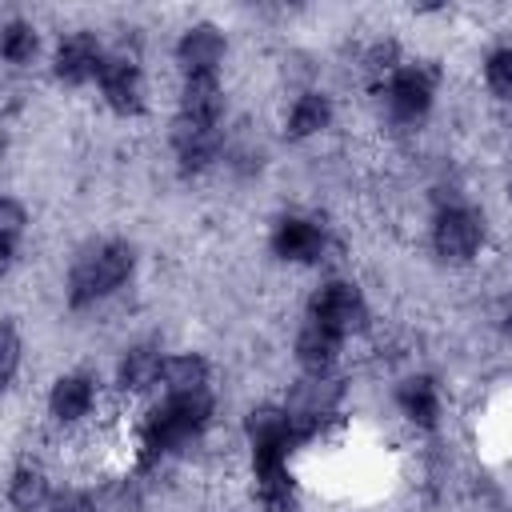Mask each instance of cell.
<instances>
[{"label":"cell","mask_w":512,"mask_h":512,"mask_svg":"<svg viewBox=\"0 0 512 512\" xmlns=\"http://www.w3.org/2000/svg\"><path fill=\"white\" fill-rule=\"evenodd\" d=\"M132 272V248L128 244H104L88 256H80L72 264V276H68V300L76 308L108 296L116 284H124V276Z\"/></svg>","instance_id":"obj_1"},{"label":"cell","mask_w":512,"mask_h":512,"mask_svg":"<svg viewBox=\"0 0 512 512\" xmlns=\"http://www.w3.org/2000/svg\"><path fill=\"white\" fill-rule=\"evenodd\" d=\"M212 404L204 392L192 396H168L152 416H148V448H172L180 440H188L192 432L204 428Z\"/></svg>","instance_id":"obj_2"},{"label":"cell","mask_w":512,"mask_h":512,"mask_svg":"<svg viewBox=\"0 0 512 512\" xmlns=\"http://www.w3.org/2000/svg\"><path fill=\"white\" fill-rule=\"evenodd\" d=\"M312 324H324V328H332L336 336L360 328V324H364V300H360V292H356L352 284H344V280L324 284V288L312 296Z\"/></svg>","instance_id":"obj_3"},{"label":"cell","mask_w":512,"mask_h":512,"mask_svg":"<svg viewBox=\"0 0 512 512\" xmlns=\"http://www.w3.org/2000/svg\"><path fill=\"white\" fill-rule=\"evenodd\" d=\"M432 240H436V252L444 256V260H468L476 248H480V240H484V228H480V220L468 212V208H444L440 216H436V232H432Z\"/></svg>","instance_id":"obj_4"},{"label":"cell","mask_w":512,"mask_h":512,"mask_svg":"<svg viewBox=\"0 0 512 512\" xmlns=\"http://www.w3.org/2000/svg\"><path fill=\"white\" fill-rule=\"evenodd\" d=\"M180 64L188 76H216V64L224 56V40L212 24H192L184 36H180V48H176Z\"/></svg>","instance_id":"obj_5"},{"label":"cell","mask_w":512,"mask_h":512,"mask_svg":"<svg viewBox=\"0 0 512 512\" xmlns=\"http://www.w3.org/2000/svg\"><path fill=\"white\" fill-rule=\"evenodd\" d=\"M100 88H104V100L116 108V112H136L140 108V72L128 56H104V68H100Z\"/></svg>","instance_id":"obj_6"},{"label":"cell","mask_w":512,"mask_h":512,"mask_svg":"<svg viewBox=\"0 0 512 512\" xmlns=\"http://www.w3.org/2000/svg\"><path fill=\"white\" fill-rule=\"evenodd\" d=\"M100 68H104L100 44L88 32H76L56 48V76L68 84H84L88 76H100Z\"/></svg>","instance_id":"obj_7"},{"label":"cell","mask_w":512,"mask_h":512,"mask_svg":"<svg viewBox=\"0 0 512 512\" xmlns=\"http://www.w3.org/2000/svg\"><path fill=\"white\" fill-rule=\"evenodd\" d=\"M272 248H276V256H284V260H316L320 252H324V232L312 224V220H300V216H288V220H280L276 224V232H272Z\"/></svg>","instance_id":"obj_8"},{"label":"cell","mask_w":512,"mask_h":512,"mask_svg":"<svg viewBox=\"0 0 512 512\" xmlns=\"http://www.w3.org/2000/svg\"><path fill=\"white\" fill-rule=\"evenodd\" d=\"M388 104L396 116L412 120L420 116L428 104H432V76L424 68H400L392 76V88H388Z\"/></svg>","instance_id":"obj_9"},{"label":"cell","mask_w":512,"mask_h":512,"mask_svg":"<svg viewBox=\"0 0 512 512\" xmlns=\"http://www.w3.org/2000/svg\"><path fill=\"white\" fill-rule=\"evenodd\" d=\"M220 108H224V96H220L216 76H188L184 80V92H180V116L184 120L216 124L220 120Z\"/></svg>","instance_id":"obj_10"},{"label":"cell","mask_w":512,"mask_h":512,"mask_svg":"<svg viewBox=\"0 0 512 512\" xmlns=\"http://www.w3.org/2000/svg\"><path fill=\"white\" fill-rule=\"evenodd\" d=\"M220 148L216 124H196V120H176V152L184 168H204Z\"/></svg>","instance_id":"obj_11"},{"label":"cell","mask_w":512,"mask_h":512,"mask_svg":"<svg viewBox=\"0 0 512 512\" xmlns=\"http://www.w3.org/2000/svg\"><path fill=\"white\" fill-rule=\"evenodd\" d=\"M92 400H96V392H92L88 376H60L48 396V408L56 420H80V416H88Z\"/></svg>","instance_id":"obj_12"},{"label":"cell","mask_w":512,"mask_h":512,"mask_svg":"<svg viewBox=\"0 0 512 512\" xmlns=\"http://www.w3.org/2000/svg\"><path fill=\"white\" fill-rule=\"evenodd\" d=\"M336 344H340V336L332 332V328H324V324H308L304 332H300V340H296V356H300V364L308 368V372H324L332 360H336Z\"/></svg>","instance_id":"obj_13"},{"label":"cell","mask_w":512,"mask_h":512,"mask_svg":"<svg viewBox=\"0 0 512 512\" xmlns=\"http://www.w3.org/2000/svg\"><path fill=\"white\" fill-rule=\"evenodd\" d=\"M160 372H164V364H160L156 348H132L120 360V388L124 392H148L160 380Z\"/></svg>","instance_id":"obj_14"},{"label":"cell","mask_w":512,"mask_h":512,"mask_svg":"<svg viewBox=\"0 0 512 512\" xmlns=\"http://www.w3.org/2000/svg\"><path fill=\"white\" fill-rule=\"evenodd\" d=\"M164 380H168V392L172 396H192V392H204V380H208V364L192 352L184 356H172L164 364Z\"/></svg>","instance_id":"obj_15"},{"label":"cell","mask_w":512,"mask_h":512,"mask_svg":"<svg viewBox=\"0 0 512 512\" xmlns=\"http://www.w3.org/2000/svg\"><path fill=\"white\" fill-rule=\"evenodd\" d=\"M400 408H404L416 424H432V420H436V408H440V400H436V384H432L428 376H412V380H404V388H400Z\"/></svg>","instance_id":"obj_16"},{"label":"cell","mask_w":512,"mask_h":512,"mask_svg":"<svg viewBox=\"0 0 512 512\" xmlns=\"http://www.w3.org/2000/svg\"><path fill=\"white\" fill-rule=\"evenodd\" d=\"M8 500H12V508H20V512L40 508V504L48 500V480H44V472H40V468H16L12 480H8Z\"/></svg>","instance_id":"obj_17"},{"label":"cell","mask_w":512,"mask_h":512,"mask_svg":"<svg viewBox=\"0 0 512 512\" xmlns=\"http://www.w3.org/2000/svg\"><path fill=\"white\" fill-rule=\"evenodd\" d=\"M328 116H332L328 100L316 96V92H308V96H300V100L292 104L288 128H292V136H312V132H320V128L328 124Z\"/></svg>","instance_id":"obj_18"},{"label":"cell","mask_w":512,"mask_h":512,"mask_svg":"<svg viewBox=\"0 0 512 512\" xmlns=\"http://www.w3.org/2000/svg\"><path fill=\"white\" fill-rule=\"evenodd\" d=\"M32 52H36V32L24 20H12L4 28V60L8 64H24V60H32Z\"/></svg>","instance_id":"obj_19"},{"label":"cell","mask_w":512,"mask_h":512,"mask_svg":"<svg viewBox=\"0 0 512 512\" xmlns=\"http://www.w3.org/2000/svg\"><path fill=\"white\" fill-rule=\"evenodd\" d=\"M484 76L496 96H512V48H496L484 64Z\"/></svg>","instance_id":"obj_20"},{"label":"cell","mask_w":512,"mask_h":512,"mask_svg":"<svg viewBox=\"0 0 512 512\" xmlns=\"http://www.w3.org/2000/svg\"><path fill=\"white\" fill-rule=\"evenodd\" d=\"M20 224H24L20 204H16V200H4V204H0V232H4V256H8V260H12V248H16V240H20Z\"/></svg>","instance_id":"obj_21"},{"label":"cell","mask_w":512,"mask_h":512,"mask_svg":"<svg viewBox=\"0 0 512 512\" xmlns=\"http://www.w3.org/2000/svg\"><path fill=\"white\" fill-rule=\"evenodd\" d=\"M16 364H20V340H16V328L4 324V380L16 376Z\"/></svg>","instance_id":"obj_22"},{"label":"cell","mask_w":512,"mask_h":512,"mask_svg":"<svg viewBox=\"0 0 512 512\" xmlns=\"http://www.w3.org/2000/svg\"><path fill=\"white\" fill-rule=\"evenodd\" d=\"M52 512H96V508H92V500H84L76 492H64V496L52 500Z\"/></svg>","instance_id":"obj_23"}]
</instances>
